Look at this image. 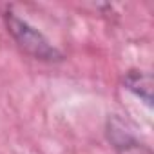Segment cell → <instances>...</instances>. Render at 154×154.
<instances>
[{"label": "cell", "instance_id": "cell-2", "mask_svg": "<svg viewBox=\"0 0 154 154\" xmlns=\"http://www.w3.org/2000/svg\"><path fill=\"white\" fill-rule=\"evenodd\" d=\"M125 87L140 96L147 105L152 103V76L143 71H129L125 76Z\"/></svg>", "mask_w": 154, "mask_h": 154}, {"label": "cell", "instance_id": "cell-1", "mask_svg": "<svg viewBox=\"0 0 154 154\" xmlns=\"http://www.w3.org/2000/svg\"><path fill=\"white\" fill-rule=\"evenodd\" d=\"M4 22L8 27V33L13 36L17 45L29 54L35 60L40 62H60L63 60V53L35 26H31L27 20L20 18L13 11H8L4 15Z\"/></svg>", "mask_w": 154, "mask_h": 154}]
</instances>
